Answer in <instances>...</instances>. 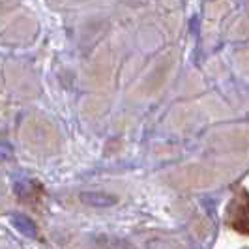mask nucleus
I'll return each mask as SVG.
<instances>
[{"instance_id": "f257e3e1", "label": "nucleus", "mask_w": 249, "mask_h": 249, "mask_svg": "<svg viewBox=\"0 0 249 249\" xmlns=\"http://www.w3.org/2000/svg\"><path fill=\"white\" fill-rule=\"evenodd\" d=\"M227 219L234 231L242 232V234H249V195L246 191L238 193L236 197L229 202Z\"/></svg>"}, {"instance_id": "f03ea898", "label": "nucleus", "mask_w": 249, "mask_h": 249, "mask_svg": "<svg viewBox=\"0 0 249 249\" xmlns=\"http://www.w3.org/2000/svg\"><path fill=\"white\" fill-rule=\"evenodd\" d=\"M116 197L103 193V191H87L81 193V202H85L87 206H94V208H109L112 204H116Z\"/></svg>"}, {"instance_id": "7ed1b4c3", "label": "nucleus", "mask_w": 249, "mask_h": 249, "mask_svg": "<svg viewBox=\"0 0 249 249\" xmlns=\"http://www.w3.org/2000/svg\"><path fill=\"white\" fill-rule=\"evenodd\" d=\"M12 225L15 227V231H19L23 236H26V238L37 236L36 225L32 223L30 217H26V215H23V213H15V215H12Z\"/></svg>"}]
</instances>
